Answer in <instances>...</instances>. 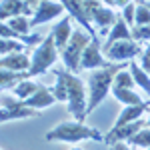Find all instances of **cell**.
<instances>
[{"instance_id": "5bb4252c", "label": "cell", "mask_w": 150, "mask_h": 150, "mask_svg": "<svg viewBox=\"0 0 150 150\" xmlns=\"http://www.w3.org/2000/svg\"><path fill=\"white\" fill-rule=\"evenodd\" d=\"M34 8L26 4L24 0H2L0 4V16L2 20H8L12 16H32Z\"/></svg>"}, {"instance_id": "f1b7e54d", "label": "cell", "mask_w": 150, "mask_h": 150, "mask_svg": "<svg viewBox=\"0 0 150 150\" xmlns=\"http://www.w3.org/2000/svg\"><path fill=\"white\" fill-rule=\"evenodd\" d=\"M136 0L134 2H130V4H126L124 8H122V18L126 20V24L130 26V28H134L136 26Z\"/></svg>"}, {"instance_id": "603a6c76", "label": "cell", "mask_w": 150, "mask_h": 150, "mask_svg": "<svg viewBox=\"0 0 150 150\" xmlns=\"http://www.w3.org/2000/svg\"><path fill=\"white\" fill-rule=\"evenodd\" d=\"M38 88H40V86H38L36 82H32V80H28V78H26V80H20L14 88H12V94H14L16 98H20V100H26V98H28V96H32Z\"/></svg>"}, {"instance_id": "d6a6232c", "label": "cell", "mask_w": 150, "mask_h": 150, "mask_svg": "<svg viewBox=\"0 0 150 150\" xmlns=\"http://www.w3.org/2000/svg\"><path fill=\"white\" fill-rule=\"evenodd\" d=\"M24 2H26V4H30V6H32V8H38V4H40V2H42V0H24Z\"/></svg>"}, {"instance_id": "9a60e30c", "label": "cell", "mask_w": 150, "mask_h": 150, "mask_svg": "<svg viewBox=\"0 0 150 150\" xmlns=\"http://www.w3.org/2000/svg\"><path fill=\"white\" fill-rule=\"evenodd\" d=\"M26 106H30V108H36V110H44L48 106H52V104H56V96L52 90H48L46 86H40L38 90H36L32 96H28L26 100H22Z\"/></svg>"}, {"instance_id": "ac0fdd59", "label": "cell", "mask_w": 150, "mask_h": 150, "mask_svg": "<svg viewBox=\"0 0 150 150\" xmlns=\"http://www.w3.org/2000/svg\"><path fill=\"white\" fill-rule=\"evenodd\" d=\"M132 38V28L126 24V20L120 16L118 20L114 22V26L110 28V32H108V38H106V44L104 46H110V44H114L116 40H130Z\"/></svg>"}, {"instance_id": "74e56055", "label": "cell", "mask_w": 150, "mask_h": 150, "mask_svg": "<svg viewBox=\"0 0 150 150\" xmlns=\"http://www.w3.org/2000/svg\"><path fill=\"white\" fill-rule=\"evenodd\" d=\"M146 6H148V8H150V0H148V2H146Z\"/></svg>"}, {"instance_id": "2e32d148", "label": "cell", "mask_w": 150, "mask_h": 150, "mask_svg": "<svg viewBox=\"0 0 150 150\" xmlns=\"http://www.w3.org/2000/svg\"><path fill=\"white\" fill-rule=\"evenodd\" d=\"M2 68L8 70H16V72H28L30 70V64H32V58L24 52H12V54H4L2 56Z\"/></svg>"}, {"instance_id": "5b68a950", "label": "cell", "mask_w": 150, "mask_h": 150, "mask_svg": "<svg viewBox=\"0 0 150 150\" xmlns=\"http://www.w3.org/2000/svg\"><path fill=\"white\" fill-rule=\"evenodd\" d=\"M92 42V34H88L84 28L74 30L70 40L66 42V46L60 50V58H62V64L70 70V72H76L80 70V60L86 46Z\"/></svg>"}, {"instance_id": "4fadbf2b", "label": "cell", "mask_w": 150, "mask_h": 150, "mask_svg": "<svg viewBox=\"0 0 150 150\" xmlns=\"http://www.w3.org/2000/svg\"><path fill=\"white\" fill-rule=\"evenodd\" d=\"M148 110H150V100H146V102H142V104L124 106V108L120 110V114H118V118H116V122H114V126H112V128L124 126V124H128V122H136V120H142L144 112H148Z\"/></svg>"}, {"instance_id": "7402d4cb", "label": "cell", "mask_w": 150, "mask_h": 150, "mask_svg": "<svg viewBox=\"0 0 150 150\" xmlns=\"http://www.w3.org/2000/svg\"><path fill=\"white\" fill-rule=\"evenodd\" d=\"M54 76H56V84H54L52 92L56 96V100L58 102H68V86H66V78H64L62 68L54 70Z\"/></svg>"}, {"instance_id": "83f0119b", "label": "cell", "mask_w": 150, "mask_h": 150, "mask_svg": "<svg viewBox=\"0 0 150 150\" xmlns=\"http://www.w3.org/2000/svg\"><path fill=\"white\" fill-rule=\"evenodd\" d=\"M150 24V8L146 2H138L136 4V26H146Z\"/></svg>"}, {"instance_id": "e0dca14e", "label": "cell", "mask_w": 150, "mask_h": 150, "mask_svg": "<svg viewBox=\"0 0 150 150\" xmlns=\"http://www.w3.org/2000/svg\"><path fill=\"white\" fill-rule=\"evenodd\" d=\"M72 16H64L62 20H58L56 24H54V28H52V32L50 34L54 36V42H56V46H58V50H62V48L66 46V42L70 40V36H72Z\"/></svg>"}, {"instance_id": "8992f818", "label": "cell", "mask_w": 150, "mask_h": 150, "mask_svg": "<svg viewBox=\"0 0 150 150\" xmlns=\"http://www.w3.org/2000/svg\"><path fill=\"white\" fill-rule=\"evenodd\" d=\"M84 6H86V14H88L90 22L100 28V34L108 36L110 28L118 20V16L114 14L112 6H106L102 0H84Z\"/></svg>"}, {"instance_id": "e575fe53", "label": "cell", "mask_w": 150, "mask_h": 150, "mask_svg": "<svg viewBox=\"0 0 150 150\" xmlns=\"http://www.w3.org/2000/svg\"><path fill=\"white\" fill-rule=\"evenodd\" d=\"M102 2L106 4V6H112V8L116 6V0H102Z\"/></svg>"}, {"instance_id": "30bf717a", "label": "cell", "mask_w": 150, "mask_h": 150, "mask_svg": "<svg viewBox=\"0 0 150 150\" xmlns=\"http://www.w3.org/2000/svg\"><path fill=\"white\" fill-rule=\"evenodd\" d=\"M58 2L64 4L66 12H68L70 16L80 24V28H84L88 34H92V38H98V34H96V30H94L92 22H90V18H88V14H86L84 0H58Z\"/></svg>"}, {"instance_id": "277c9868", "label": "cell", "mask_w": 150, "mask_h": 150, "mask_svg": "<svg viewBox=\"0 0 150 150\" xmlns=\"http://www.w3.org/2000/svg\"><path fill=\"white\" fill-rule=\"evenodd\" d=\"M58 46L56 42H54V36L48 34L44 40H42V44H38L36 48H32V64H30V70H28V76L30 78H34V76H42V74H46L48 70L52 68V64H56L58 60Z\"/></svg>"}, {"instance_id": "4316f807", "label": "cell", "mask_w": 150, "mask_h": 150, "mask_svg": "<svg viewBox=\"0 0 150 150\" xmlns=\"http://www.w3.org/2000/svg\"><path fill=\"white\" fill-rule=\"evenodd\" d=\"M26 44L20 42L18 38H2V44H0V52L2 56L4 54H12V52H24L26 50Z\"/></svg>"}, {"instance_id": "4dcf8cb0", "label": "cell", "mask_w": 150, "mask_h": 150, "mask_svg": "<svg viewBox=\"0 0 150 150\" xmlns=\"http://www.w3.org/2000/svg\"><path fill=\"white\" fill-rule=\"evenodd\" d=\"M142 68L150 72V42H146V48H142V52H140V62H138Z\"/></svg>"}, {"instance_id": "ffe728a7", "label": "cell", "mask_w": 150, "mask_h": 150, "mask_svg": "<svg viewBox=\"0 0 150 150\" xmlns=\"http://www.w3.org/2000/svg\"><path fill=\"white\" fill-rule=\"evenodd\" d=\"M128 68H130V72H132V76H134V82H136V86H140L144 92L150 96V72H146V70L140 66L138 62H128Z\"/></svg>"}, {"instance_id": "9c48e42d", "label": "cell", "mask_w": 150, "mask_h": 150, "mask_svg": "<svg viewBox=\"0 0 150 150\" xmlns=\"http://www.w3.org/2000/svg\"><path fill=\"white\" fill-rule=\"evenodd\" d=\"M64 10H66V8H64L62 2H56V0H42V2L38 4V8L34 10V14H32L30 24H32V28H34V26H40V24H46V22H50V20L58 18Z\"/></svg>"}, {"instance_id": "1f68e13d", "label": "cell", "mask_w": 150, "mask_h": 150, "mask_svg": "<svg viewBox=\"0 0 150 150\" xmlns=\"http://www.w3.org/2000/svg\"><path fill=\"white\" fill-rule=\"evenodd\" d=\"M110 150H130V146H128V144H124V142H116V144H112V146H110Z\"/></svg>"}, {"instance_id": "7c38bea8", "label": "cell", "mask_w": 150, "mask_h": 150, "mask_svg": "<svg viewBox=\"0 0 150 150\" xmlns=\"http://www.w3.org/2000/svg\"><path fill=\"white\" fill-rule=\"evenodd\" d=\"M36 116H40V112H38L36 108H30V106H26L22 100H20L18 104H14V106H10V108H2V110H0V120H2V124H6V122H12V120L36 118Z\"/></svg>"}, {"instance_id": "7a4b0ae2", "label": "cell", "mask_w": 150, "mask_h": 150, "mask_svg": "<svg viewBox=\"0 0 150 150\" xmlns=\"http://www.w3.org/2000/svg\"><path fill=\"white\" fill-rule=\"evenodd\" d=\"M44 138L48 142H68V144H74V142H82V140H96L100 142L104 140V136L96 130V128L84 124L80 120H64L56 124L54 128H50V132H46Z\"/></svg>"}, {"instance_id": "8fae6325", "label": "cell", "mask_w": 150, "mask_h": 150, "mask_svg": "<svg viewBox=\"0 0 150 150\" xmlns=\"http://www.w3.org/2000/svg\"><path fill=\"white\" fill-rule=\"evenodd\" d=\"M144 126H146L144 120H136V122H128V124H124V126L110 128V132L104 136V142H106L108 146H112V144H116V142H128L140 128H144Z\"/></svg>"}, {"instance_id": "ba28073f", "label": "cell", "mask_w": 150, "mask_h": 150, "mask_svg": "<svg viewBox=\"0 0 150 150\" xmlns=\"http://www.w3.org/2000/svg\"><path fill=\"white\" fill-rule=\"evenodd\" d=\"M112 64H114V62H110L108 58L104 56L100 40H98V38H92V42L86 46L84 54H82L80 68H84V70H98V68H108V66H112Z\"/></svg>"}, {"instance_id": "f546056e", "label": "cell", "mask_w": 150, "mask_h": 150, "mask_svg": "<svg viewBox=\"0 0 150 150\" xmlns=\"http://www.w3.org/2000/svg\"><path fill=\"white\" fill-rule=\"evenodd\" d=\"M132 38L136 42H150V24H146V26H134L132 28Z\"/></svg>"}, {"instance_id": "d590c367", "label": "cell", "mask_w": 150, "mask_h": 150, "mask_svg": "<svg viewBox=\"0 0 150 150\" xmlns=\"http://www.w3.org/2000/svg\"><path fill=\"white\" fill-rule=\"evenodd\" d=\"M70 150H84V148H78V146H74V148H70Z\"/></svg>"}, {"instance_id": "f35d334b", "label": "cell", "mask_w": 150, "mask_h": 150, "mask_svg": "<svg viewBox=\"0 0 150 150\" xmlns=\"http://www.w3.org/2000/svg\"><path fill=\"white\" fill-rule=\"evenodd\" d=\"M142 150H150V148H142Z\"/></svg>"}, {"instance_id": "8d00e7d4", "label": "cell", "mask_w": 150, "mask_h": 150, "mask_svg": "<svg viewBox=\"0 0 150 150\" xmlns=\"http://www.w3.org/2000/svg\"><path fill=\"white\" fill-rule=\"evenodd\" d=\"M146 124H148V126H150V116H148V120H146Z\"/></svg>"}, {"instance_id": "6da1fadb", "label": "cell", "mask_w": 150, "mask_h": 150, "mask_svg": "<svg viewBox=\"0 0 150 150\" xmlns=\"http://www.w3.org/2000/svg\"><path fill=\"white\" fill-rule=\"evenodd\" d=\"M126 66H128L126 62H116V64L108 66V68L90 70V76H88V114L94 112L104 102L108 92H112L116 72L126 68Z\"/></svg>"}, {"instance_id": "d6986e66", "label": "cell", "mask_w": 150, "mask_h": 150, "mask_svg": "<svg viewBox=\"0 0 150 150\" xmlns=\"http://www.w3.org/2000/svg\"><path fill=\"white\" fill-rule=\"evenodd\" d=\"M26 78H30L28 72H16V70H8V68L0 70V86H2V90H12L20 80H26Z\"/></svg>"}, {"instance_id": "484cf974", "label": "cell", "mask_w": 150, "mask_h": 150, "mask_svg": "<svg viewBox=\"0 0 150 150\" xmlns=\"http://www.w3.org/2000/svg\"><path fill=\"white\" fill-rule=\"evenodd\" d=\"M130 146H138V148H150V126L146 124L144 128H140L138 132L128 140Z\"/></svg>"}, {"instance_id": "52a82bcc", "label": "cell", "mask_w": 150, "mask_h": 150, "mask_svg": "<svg viewBox=\"0 0 150 150\" xmlns=\"http://www.w3.org/2000/svg\"><path fill=\"white\" fill-rule=\"evenodd\" d=\"M102 52L110 62H130L134 56H140L142 46L134 38H130V40H116L110 46H102Z\"/></svg>"}, {"instance_id": "836d02e7", "label": "cell", "mask_w": 150, "mask_h": 150, "mask_svg": "<svg viewBox=\"0 0 150 150\" xmlns=\"http://www.w3.org/2000/svg\"><path fill=\"white\" fill-rule=\"evenodd\" d=\"M130 2H134V0H116V6L124 8V6H126V4H130Z\"/></svg>"}, {"instance_id": "3957f363", "label": "cell", "mask_w": 150, "mask_h": 150, "mask_svg": "<svg viewBox=\"0 0 150 150\" xmlns=\"http://www.w3.org/2000/svg\"><path fill=\"white\" fill-rule=\"evenodd\" d=\"M62 72H64L66 86H68V102H66L68 104V112L72 114L74 120L84 122L86 116H88V92H86V86L68 68H62Z\"/></svg>"}, {"instance_id": "cb8c5ba5", "label": "cell", "mask_w": 150, "mask_h": 150, "mask_svg": "<svg viewBox=\"0 0 150 150\" xmlns=\"http://www.w3.org/2000/svg\"><path fill=\"white\" fill-rule=\"evenodd\" d=\"M134 86H136V82H134V76H132V72H130L128 66L116 72L114 86H112V88H134Z\"/></svg>"}, {"instance_id": "d4e9b609", "label": "cell", "mask_w": 150, "mask_h": 150, "mask_svg": "<svg viewBox=\"0 0 150 150\" xmlns=\"http://www.w3.org/2000/svg\"><path fill=\"white\" fill-rule=\"evenodd\" d=\"M6 24L10 26L14 32H18V34H28L30 28H32V24H30V18H28V16H12V18L6 20Z\"/></svg>"}, {"instance_id": "44dd1931", "label": "cell", "mask_w": 150, "mask_h": 150, "mask_svg": "<svg viewBox=\"0 0 150 150\" xmlns=\"http://www.w3.org/2000/svg\"><path fill=\"white\" fill-rule=\"evenodd\" d=\"M112 94L118 102H122L124 106H132V104H142L146 100H142V96L138 92H134L132 88H112Z\"/></svg>"}]
</instances>
